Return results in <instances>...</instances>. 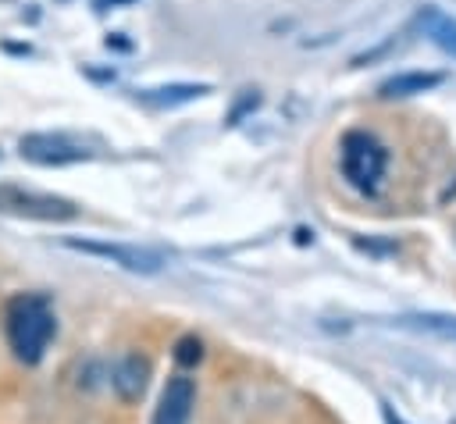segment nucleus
Returning <instances> with one entry per match:
<instances>
[{
  "label": "nucleus",
  "mask_w": 456,
  "mask_h": 424,
  "mask_svg": "<svg viewBox=\"0 0 456 424\" xmlns=\"http://www.w3.org/2000/svg\"><path fill=\"white\" fill-rule=\"evenodd\" d=\"M399 324L456 342V317H452V314H406V317H399Z\"/></svg>",
  "instance_id": "9b49d317"
},
{
  "label": "nucleus",
  "mask_w": 456,
  "mask_h": 424,
  "mask_svg": "<svg viewBox=\"0 0 456 424\" xmlns=\"http://www.w3.org/2000/svg\"><path fill=\"white\" fill-rule=\"evenodd\" d=\"M203 93H210L207 82H167V86L135 89V100L150 103V107H178V103H189V100H196Z\"/></svg>",
  "instance_id": "6e6552de"
},
{
  "label": "nucleus",
  "mask_w": 456,
  "mask_h": 424,
  "mask_svg": "<svg viewBox=\"0 0 456 424\" xmlns=\"http://www.w3.org/2000/svg\"><path fill=\"white\" fill-rule=\"evenodd\" d=\"M57 335V314L43 292H14L4 303V338L18 363L36 367Z\"/></svg>",
  "instance_id": "f257e3e1"
},
{
  "label": "nucleus",
  "mask_w": 456,
  "mask_h": 424,
  "mask_svg": "<svg viewBox=\"0 0 456 424\" xmlns=\"http://www.w3.org/2000/svg\"><path fill=\"white\" fill-rule=\"evenodd\" d=\"M68 249H78V253H89V257H100V260H110L125 271H135V274H157L164 267V253L157 249H146V246H128V242H100V239H64Z\"/></svg>",
  "instance_id": "39448f33"
},
{
  "label": "nucleus",
  "mask_w": 456,
  "mask_h": 424,
  "mask_svg": "<svg viewBox=\"0 0 456 424\" xmlns=\"http://www.w3.org/2000/svg\"><path fill=\"white\" fill-rule=\"evenodd\" d=\"M192 406H196V381L185 378V374H171L160 399H157L153 424H189Z\"/></svg>",
  "instance_id": "423d86ee"
},
{
  "label": "nucleus",
  "mask_w": 456,
  "mask_h": 424,
  "mask_svg": "<svg viewBox=\"0 0 456 424\" xmlns=\"http://www.w3.org/2000/svg\"><path fill=\"white\" fill-rule=\"evenodd\" d=\"M53 4H68V0H53Z\"/></svg>",
  "instance_id": "dca6fc26"
},
{
  "label": "nucleus",
  "mask_w": 456,
  "mask_h": 424,
  "mask_svg": "<svg viewBox=\"0 0 456 424\" xmlns=\"http://www.w3.org/2000/svg\"><path fill=\"white\" fill-rule=\"evenodd\" d=\"M150 385V360L142 353H125L110 367V388L121 403H139Z\"/></svg>",
  "instance_id": "0eeeda50"
},
{
  "label": "nucleus",
  "mask_w": 456,
  "mask_h": 424,
  "mask_svg": "<svg viewBox=\"0 0 456 424\" xmlns=\"http://www.w3.org/2000/svg\"><path fill=\"white\" fill-rule=\"evenodd\" d=\"M0 214L11 217H28V221H75L82 207L68 196L39 192L18 182H0Z\"/></svg>",
  "instance_id": "7ed1b4c3"
},
{
  "label": "nucleus",
  "mask_w": 456,
  "mask_h": 424,
  "mask_svg": "<svg viewBox=\"0 0 456 424\" xmlns=\"http://www.w3.org/2000/svg\"><path fill=\"white\" fill-rule=\"evenodd\" d=\"M338 171L360 196H378L388 171V146L370 128H349L338 139Z\"/></svg>",
  "instance_id": "f03ea898"
},
{
  "label": "nucleus",
  "mask_w": 456,
  "mask_h": 424,
  "mask_svg": "<svg viewBox=\"0 0 456 424\" xmlns=\"http://www.w3.org/2000/svg\"><path fill=\"white\" fill-rule=\"evenodd\" d=\"M260 103V93L256 89H242V100L232 107V114H228V125H239V118L246 114V110H253Z\"/></svg>",
  "instance_id": "ddd939ff"
},
{
  "label": "nucleus",
  "mask_w": 456,
  "mask_h": 424,
  "mask_svg": "<svg viewBox=\"0 0 456 424\" xmlns=\"http://www.w3.org/2000/svg\"><path fill=\"white\" fill-rule=\"evenodd\" d=\"M171 356H175L178 367H196V363L203 360V342H200L196 335H182V338L175 342Z\"/></svg>",
  "instance_id": "f8f14e48"
},
{
  "label": "nucleus",
  "mask_w": 456,
  "mask_h": 424,
  "mask_svg": "<svg viewBox=\"0 0 456 424\" xmlns=\"http://www.w3.org/2000/svg\"><path fill=\"white\" fill-rule=\"evenodd\" d=\"M128 4H135V0H93V11H114V7H128Z\"/></svg>",
  "instance_id": "4468645a"
},
{
  "label": "nucleus",
  "mask_w": 456,
  "mask_h": 424,
  "mask_svg": "<svg viewBox=\"0 0 456 424\" xmlns=\"http://www.w3.org/2000/svg\"><path fill=\"white\" fill-rule=\"evenodd\" d=\"M18 153L21 160L39 164V167H64V164H78L93 157V150L68 132H28L18 139Z\"/></svg>",
  "instance_id": "20e7f679"
},
{
  "label": "nucleus",
  "mask_w": 456,
  "mask_h": 424,
  "mask_svg": "<svg viewBox=\"0 0 456 424\" xmlns=\"http://www.w3.org/2000/svg\"><path fill=\"white\" fill-rule=\"evenodd\" d=\"M442 82V75L438 71H399V75H392V78H385L381 82V96H413V93H428V89H435Z\"/></svg>",
  "instance_id": "9d476101"
},
{
  "label": "nucleus",
  "mask_w": 456,
  "mask_h": 424,
  "mask_svg": "<svg viewBox=\"0 0 456 424\" xmlns=\"http://www.w3.org/2000/svg\"><path fill=\"white\" fill-rule=\"evenodd\" d=\"M385 420H388V424H403V420H399V417H395V413H392L388 406H385Z\"/></svg>",
  "instance_id": "2eb2a0df"
},
{
  "label": "nucleus",
  "mask_w": 456,
  "mask_h": 424,
  "mask_svg": "<svg viewBox=\"0 0 456 424\" xmlns=\"http://www.w3.org/2000/svg\"><path fill=\"white\" fill-rule=\"evenodd\" d=\"M417 25H420V32H424L438 50H445L449 57H456V18H452V14H445V11H438V7H424V11L417 14Z\"/></svg>",
  "instance_id": "1a4fd4ad"
}]
</instances>
